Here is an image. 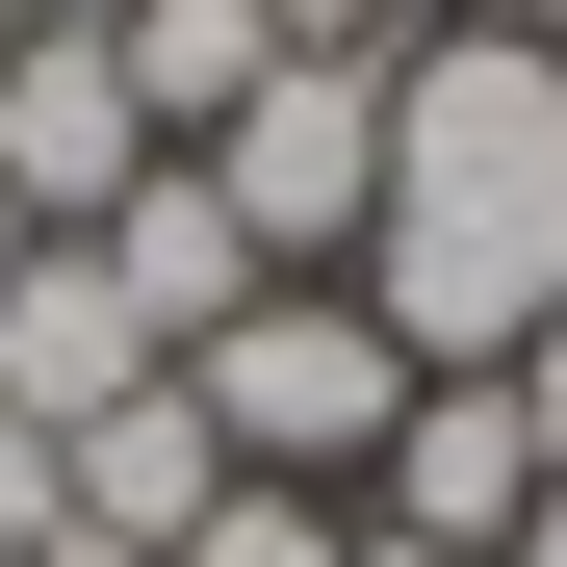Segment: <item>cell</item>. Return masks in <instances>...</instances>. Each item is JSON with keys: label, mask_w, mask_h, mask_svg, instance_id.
Returning a JSON list of instances; mask_svg holds the SVG:
<instances>
[{"label": "cell", "mask_w": 567, "mask_h": 567, "mask_svg": "<svg viewBox=\"0 0 567 567\" xmlns=\"http://www.w3.org/2000/svg\"><path fill=\"white\" fill-rule=\"evenodd\" d=\"M413 388H439V361L361 310V284H258V310L181 361V413L233 439V491H336V516H361V464H388V413H413Z\"/></svg>", "instance_id": "obj_2"}, {"label": "cell", "mask_w": 567, "mask_h": 567, "mask_svg": "<svg viewBox=\"0 0 567 567\" xmlns=\"http://www.w3.org/2000/svg\"><path fill=\"white\" fill-rule=\"evenodd\" d=\"M181 181L233 207V258H258V284H336V258H361V207H388V78L284 52V78H258V104L181 155Z\"/></svg>", "instance_id": "obj_3"}, {"label": "cell", "mask_w": 567, "mask_h": 567, "mask_svg": "<svg viewBox=\"0 0 567 567\" xmlns=\"http://www.w3.org/2000/svg\"><path fill=\"white\" fill-rule=\"evenodd\" d=\"M0 52H27V27H0Z\"/></svg>", "instance_id": "obj_15"}, {"label": "cell", "mask_w": 567, "mask_h": 567, "mask_svg": "<svg viewBox=\"0 0 567 567\" xmlns=\"http://www.w3.org/2000/svg\"><path fill=\"white\" fill-rule=\"evenodd\" d=\"M361 567H464V542H361Z\"/></svg>", "instance_id": "obj_14"}, {"label": "cell", "mask_w": 567, "mask_h": 567, "mask_svg": "<svg viewBox=\"0 0 567 567\" xmlns=\"http://www.w3.org/2000/svg\"><path fill=\"white\" fill-rule=\"evenodd\" d=\"M27 258H52V233H27V207H0V284H27Z\"/></svg>", "instance_id": "obj_13"}, {"label": "cell", "mask_w": 567, "mask_h": 567, "mask_svg": "<svg viewBox=\"0 0 567 567\" xmlns=\"http://www.w3.org/2000/svg\"><path fill=\"white\" fill-rule=\"evenodd\" d=\"M130 181H155L130 52H104V27H27V52H0V207H27V233H104Z\"/></svg>", "instance_id": "obj_6"}, {"label": "cell", "mask_w": 567, "mask_h": 567, "mask_svg": "<svg viewBox=\"0 0 567 567\" xmlns=\"http://www.w3.org/2000/svg\"><path fill=\"white\" fill-rule=\"evenodd\" d=\"M130 388H155V310L52 233L27 284H0V413H27V439H78V413H130Z\"/></svg>", "instance_id": "obj_7"}, {"label": "cell", "mask_w": 567, "mask_h": 567, "mask_svg": "<svg viewBox=\"0 0 567 567\" xmlns=\"http://www.w3.org/2000/svg\"><path fill=\"white\" fill-rule=\"evenodd\" d=\"M104 52H130V130H155V155H207L258 78H284V27H258V0H130Z\"/></svg>", "instance_id": "obj_9"}, {"label": "cell", "mask_w": 567, "mask_h": 567, "mask_svg": "<svg viewBox=\"0 0 567 567\" xmlns=\"http://www.w3.org/2000/svg\"><path fill=\"white\" fill-rule=\"evenodd\" d=\"M0 567H52V439L0 413Z\"/></svg>", "instance_id": "obj_11"}, {"label": "cell", "mask_w": 567, "mask_h": 567, "mask_svg": "<svg viewBox=\"0 0 567 567\" xmlns=\"http://www.w3.org/2000/svg\"><path fill=\"white\" fill-rule=\"evenodd\" d=\"M0 27H130V0H0Z\"/></svg>", "instance_id": "obj_12"}, {"label": "cell", "mask_w": 567, "mask_h": 567, "mask_svg": "<svg viewBox=\"0 0 567 567\" xmlns=\"http://www.w3.org/2000/svg\"><path fill=\"white\" fill-rule=\"evenodd\" d=\"M542 491H567V464H542V413L491 388V361H439V388L388 413V464H361V542H464V567H491Z\"/></svg>", "instance_id": "obj_4"}, {"label": "cell", "mask_w": 567, "mask_h": 567, "mask_svg": "<svg viewBox=\"0 0 567 567\" xmlns=\"http://www.w3.org/2000/svg\"><path fill=\"white\" fill-rule=\"evenodd\" d=\"M207 491H233V439L181 413V361H155L130 413L52 439V567H181V542H207Z\"/></svg>", "instance_id": "obj_5"}, {"label": "cell", "mask_w": 567, "mask_h": 567, "mask_svg": "<svg viewBox=\"0 0 567 567\" xmlns=\"http://www.w3.org/2000/svg\"><path fill=\"white\" fill-rule=\"evenodd\" d=\"M361 310L413 361H516L567 310V52L516 27H413L388 52V207H361Z\"/></svg>", "instance_id": "obj_1"}, {"label": "cell", "mask_w": 567, "mask_h": 567, "mask_svg": "<svg viewBox=\"0 0 567 567\" xmlns=\"http://www.w3.org/2000/svg\"><path fill=\"white\" fill-rule=\"evenodd\" d=\"M78 258H104L130 310H155V361H207V336L258 310V258H233V207H207V181H181V155H155V181H130V207L78 233Z\"/></svg>", "instance_id": "obj_8"}, {"label": "cell", "mask_w": 567, "mask_h": 567, "mask_svg": "<svg viewBox=\"0 0 567 567\" xmlns=\"http://www.w3.org/2000/svg\"><path fill=\"white\" fill-rule=\"evenodd\" d=\"M181 567H361V516H336V491H207Z\"/></svg>", "instance_id": "obj_10"}]
</instances>
